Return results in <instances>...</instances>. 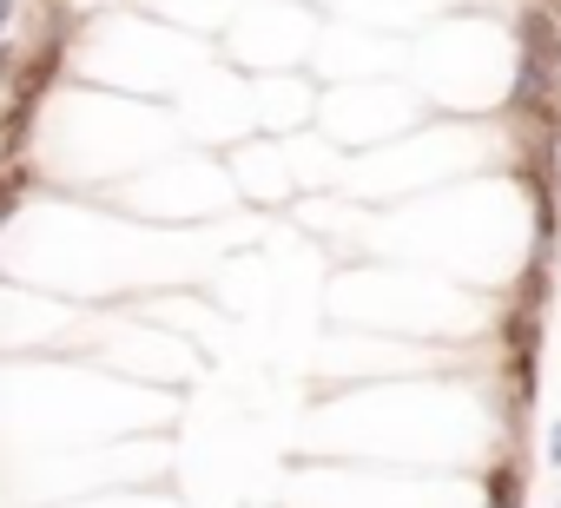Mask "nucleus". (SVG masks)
<instances>
[{
  "mask_svg": "<svg viewBox=\"0 0 561 508\" xmlns=\"http://www.w3.org/2000/svg\"><path fill=\"white\" fill-rule=\"evenodd\" d=\"M483 488H489V508H522V469L515 462H496Z\"/></svg>",
  "mask_w": 561,
  "mask_h": 508,
  "instance_id": "nucleus-1",
  "label": "nucleus"
},
{
  "mask_svg": "<svg viewBox=\"0 0 561 508\" xmlns=\"http://www.w3.org/2000/svg\"><path fill=\"white\" fill-rule=\"evenodd\" d=\"M548 291H554V284H548V258H535V271L522 278V304H535V310H541V304H548Z\"/></svg>",
  "mask_w": 561,
  "mask_h": 508,
  "instance_id": "nucleus-2",
  "label": "nucleus"
},
{
  "mask_svg": "<svg viewBox=\"0 0 561 508\" xmlns=\"http://www.w3.org/2000/svg\"><path fill=\"white\" fill-rule=\"evenodd\" d=\"M548 456H554V462H561V430H554V436H548Z\"/></svg>",
  "mask_w": 561,
  "mask_h": 508,
  "instance_id": "nucleus-3",
  "label": "nucleus"
},
{
  "mask_svg": "<svg viewBox=\"0 0 561 508\" xmlns=\"http://www.w3.org/2000/svg\"><path fill=\"white\" fill-rule=\"evenodd\" d=\"M8 66H14V53H8V47H0V79H8Z\"/></svg>",
  "mask_w": 561,
  "mask_h": 508,
  "instance_id": "nucleus-4",
  "label": "nucleus"
},
{
  "mask_svg": "<svg viewBox=\"0 0 561 508\" xmlns=\"http://www.w3.org/2000/svg\"><path fill=\"white\" fill-rule=\"evenodd\" d=\"M8 8H14V0H0V21H8Z\"/></svg>",
  "mask_w": 561,
  "mask_h": 508,
  "instance_id": "nucleus-5",
  "label": "nucleus"
},
{
  "mask_svg": "<svg viewBox=\"0 0 561 508\" xmlns=\"http://www.w3.org/2000/svg\"><path fill=\"white\" fill-rule=\"evenodd\" d=\"M535 8H561V0H535Z\"/></svg>",
  "mask_w": 561,
  "mask_h": 508,
  "instance_id": "nucleus-6",
  "label": "nucleus"
}]
</instances>
